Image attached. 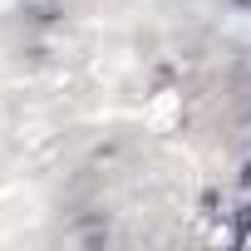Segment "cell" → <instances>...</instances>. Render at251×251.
I'll list each match as a JSON object with an SVG mask.
<instances>
[{"instance_id": "6da1fadb", "label": "cell", "mask_w": 251, "mask_h": 251, "mask_svg": "<svg viewBox=\"0 0 251 251\" xmlns=\"http://www.w3.org/2000/svg\"><path fill=\"white\" fill-rule=\"evenodd\" d=\"M177 108H182V103H177V94H173V89H163V94H153V103L143 108V123L163 133V128H173V123H177Z\"/></svg>"}, {"instance_id": "7a4b0ae2", "label": "cell", "mask_w": 251, "mask_h": 251, "mask_svg": "<svg viewBox=\"0 0 251 251\" xmlns=\"http://www.w3.org/2000/svg\"><path fill=\"white\" fill-rule=\"evenodd\" d=\"M241 241H246V246H251V231H246V236H241Z\"/></svg>"}]
</instances>
